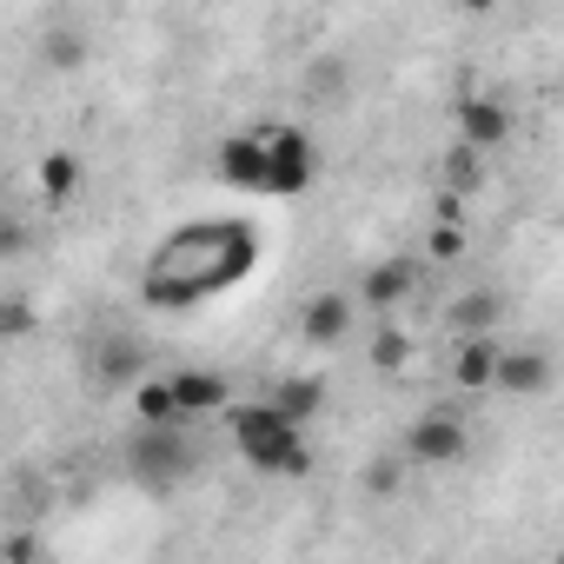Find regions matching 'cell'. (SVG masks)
<instances>
[{"mask_svg": "<svg viewBox=\"0 0 564 564\" xmlns=\"http://www.w3.org/2000/svg\"><path fill=\"white\" fill-rule=\"evenodd\" d=\"M252 265H259V226L252 219H193V226L166 232L153 246V259L140 265V300L186 313L199 300L232 293Z\"/></svg>", "mask_w": 564, "mask_h": 564, "instance_id": "obj_1", "label": "cell"}, {"mask_svg": "<svg viewBox=\"0 0 564 564\" xmlns=\"http://www.w3.org/2000/svg\"><path fill=\"white\" fill-rule=\"evenodd\" d=\"M226 432H232L239 458H246L252 471H265V478H300V471L313 465L306 425H300L286 405H272V399H259V405H226Z\"/></svg>", "mask_w": 564, "mask_h": 564, "instance_id": "obj_2", "label": "cell"}, {"mask_svg": "<svg viewBox=\"0 0 564 564\" xmlns=\"http://www.w3.org/2000/svg\"><path fill=\"white\" fill-rule=\"evenodd\" d=\"M265 147H272V173H265V193L272 199H300L313 180H319V153H313V133L306 127H259Z\"/></svg>", "mask_w": 564, "mask_h": 564, "instance_id": "obj_3", "label": "cell"}, {"mask_svg": "<svg viewBox=\"0 0 564 564\" xmlns=\"http://www.w3.org/2000/svg\"><path fill=\"white\" fill-rule=\"evenodd\" d=\"M465 452H471V432H465V419L445 412V405H425V412L412 419V432H405V458H412V465H458Z\"/></svg>", "mask_w": 564, "mask_h": 564, "instance_id": "obj_4", "label": "cell"}, {"mask_svg": "<svg viewBox=\"0 0 564 564\" xmlns=\"http://www.w3.org/2000/svg\"><path fill=\"white\" fill-rule=\"evenodd\" d=\"M133 471L166 491V485L186 471V438H180V425H140V438H133Z\"/></svg>", "mask_w": 564, "mask_h": 564, "instance_id": "obj_5", "label": "cell"}, {"mask_svg": "<svg viewBox=\"0 0 564 564\" xmlns=\"http://www.w3.org/2000/svg\"><path fill=\"white\" fill-rule=\"evenodd\" d=\"M219 180L226 186H239V193H265V173H272V147H265V133H232V140H219Z\"/></svg>", "mask_w": 564, "mask_h": 564, "instance_id": "obj_6", "label": "cell"}, {"mask_svg": "<svg viewBox=\"0 0 564 564\" xmlns=\"http://www.w3.org/2000/svg\"><path fill=\"white\" fill-rule=\"evenodd\" d=\"M498 359H505L498 333H471V339H458V352H452V386H458L465 399L498 392Z\"/></svg>", "mask_w": 564, "mask_h": 564, "instance_id": "obj_7", "label": "cell"}, {"mask_svg": "<svg viewBox=\"0 0 564 564\" xmlns=\"http://www.w3.org/2000/svg\"><path fill=\"white\" fill-rule=\"evenodd\" d=\"M452 120H458V140H471L478 153H498V147L511 140V107L491 100V94H465Z\"/></svg>", "mask_w": 564, "mask_h": 564, "instance_id": "obj_8", "label": "cell"}, {"mask_svg": "<svg viewBox=\"0 0 564 564\" xmlns=\"http://www.w3.org/2000/svg\"><path fill=\"white\" fill-rule=\"evenodd\" d=\"M551 386H557L551 352L524 346V352H505V359H498V399H544Z\"/></svg>", "mask_w": 564, "mask_h": 564, "instance_id": "obj_9", "label": "cell"}, {"mask_svg": "<svg viewBox=\"0 0 564 564\" xmlns=\"http://www.w3.org/2000/svg\"><path fill=\"white\" fill-rule=\"evenodd\" d=\"M419 293V259H379V265H366V279H359V300L372 306V313H392V306H405Z\"/></svg>", "mask_w": 564, "mask_h": 564, "instance_id": "obj_10", "label": "cell"}, {"mask_svg": "<svg viewBox=\"0 0 564 564\" xmlns=\"http://www.w3.org/2000/svg\"><path fill=\"white\" fill-rule=\"evenodd\" d=\"M352 300H359V293H319V300L300 313V339L319 346V352L346 346V333H352Z\"/></svg>", "mask_w": 564, "mask_h": 564, "instance_id": "obj_11", "label": "cell"}, {"mask_svg": "<svg viewBox=\"0 0 564 564\" xmlns=\"http://www.w3.org/2000/svg\"><path fill=\"white\" fill-rule=\"evenodd\" d=\"M173 392H180V405H186V419H206V412H226L232 405V386L219 379V372H173Z\"/></svg>", "mask_w": 564, "mask_h": 564, "instance_id": "obj_12", "label": "cell"}, {"mask_svg": "<svg viewBox=\"0 0 564 564\" xmlns=\"http://www.w3.org/2000/svg\"><path fill=\"white\" fill-rule=\"evenodd\" d=\"M133 419L140 425H186V405H180V392H173V379H133Z\"/></svg>", "mask_w": 564, "mask_h": 564, "instance_id": "obj_13", "label": "cell"}, {"mask_svg": "<svg viewBox=\"0 0 564 564\" xmlns=\"http://www.w3.org/2000/svg\"><path fill=\"white\" fill-rule=\"evenodd\" d=\"M265 399H272V405H286V412H293V419L306 425V419H313V412L326 405V379H319V372H293V379H279V386H272Z\"/></svg>", "mask_w": 564, "mask_h": 564, "instance_id": "obj_14", "label": "cell"}, {"mask_svg": "<svg viewBox=\"0 0 564 564\" xmlns=\"http://www.w3.org/2000/svg\"><path fill=\"white\" fill-rule=\"evenodd\" d=\"M74 193H80V160L74 153H41V199L67 206Z\"/></svg>", "mask_w": 564, "mask_h": 564, "instance_id": "obj_15", "label": "cell"}, {"mask_svg": "<svg viewBox=\"0 0 564 564\" xmlns=\"http://www.w3.org/2000/svg\"><path fill=\"white\" fill-rule=\"evenodd\" d=\"M498 313H505L498 293H465V300L452 306V333H458V339H471V333H498Z\"/></svg>", "mask_w": 564, "mask_h": 564, "instance_id": "obj_16", "label": "cell"}, {"mask_svg": "<svg viewBox=\"0 0 564 564\" xmlns=\"http://www.w3.org/2000/svg\"><path fill=\"white\" fill-rule=\"evenodd\" d=\"M478 186H485V153L471 140H452V153H445V193H478Z\"/></svg>", "mask_w": 564, "mask_h": 564, "instance_id": "obj_17", "label": "cell"}, {"mask_svg": "<svg viewBox=\"0 0 564 564\" xmlns=\"http://www.w3.org/2000/svg\"><path fill=\"white\" fill-rule=\"evenodd\" d=\"M465 252H471L465 219H438V226H425V259H432V265H458Z\"/></svg>", "mask_w": 564, "mask_h": 564, "instance_id": "obj_18", "label": "cell"}, {"mask_svg": "<svg viewBox=\"0 0 564 564\" xmlns=\"http://www.w3.org/2000/svg\"><path fill=\"white\" fill-rule=\"evenodd\" d=\"M306 94H313V100H346V61H339V54L306 61Z\"/></svg>", "mask_w": 564, "mask_h": 564, "instance_id": "obj_19", "label": "cell"}, {"mask_svg": "<svg viewBox=\"0 0 564 564\" xmlns=\"http://www.w3.org/2000/svg\"><path fill=\"white\" fill-rule=\"evenodd\" d=\"M405 359H412V339H405L399 326H379V333H372V366H379V372H405Z\"/></svg>", "mask_w": 564, "mask_h": 564, "instance_id": "obj_20", "label": "cell"}, {"mask_svg": "<svg viewBox=\"0 0 564 564\" xmlns=\"http://www.w3.org/2000/svg\"><path fill=\"white\" fill-rule=\"evenodd\" d=\"M405 465H412L405 452H399V458H379V465H366V478H359V485H366V498H392V491H399V478H405Z\"/></svg>", "mask_w": 564, "mask_h": 564, "instance_id": "obj_21", "label": "cell"}, {"mask_svg": "<svg viewBox=\"0 0 564 564\" xmlns=\"http://www.w3.org/2000/svg\"><path fill=\"white\" fill-rule=\"evenodd\" d=\"M28 333H34V306L8 300V306H0V339H28Z\"/></svg>", "mask_w": 564, "mask_h": 564, "instance_id": "obj_22", "label": "cell"}, {"mask_svg": "<svg viewBox=\"0 0 564 564\" xmlns=\"http://www.w3.org/2000/svg\"><path fill=\"white\" fill-rule=\"evenodd\" d=\"M127 372H140V352H133V346H107V352H100V379L113 386V379H127Z\"/></svg>", "mask_w": 564, "mask_h": 564, "instance_id": "obj_23", "label": "cell"}, {"mask_svg": "<svg viewBox=\"0 0 564 564\" xmlns=\"http://www.w3.org/2000/svg\"><path fill=\"white\" fill-rule=\"evenodd\" d=\"M80 61H87V47H80L74 34H54V41H47V67H61V74H67V67H80Z\"/></svg>", "mask_w": 564, "mask_h": 564, "instance_id": "obj_24", "label": "cell"}, {"mask_svg": "<svg viewBox=\"0 0 564 564\" xmlns=\"http://www.w3.org/2000/svg\"><path fill=\"white\" fill-rule=\"evenodd\" d=\"M34 557H41V544H34L28 531H14L8 544H0V564H34Z\"/></svg>", "mask_w": 564, "mask_h": 564, "instance_id": "obj_25", "label": "cell"}, {"mask_svg": "<svg viewBox=\"0 0 564 564\" xmlns=\"http://www.w3.org/2000/svg\"><path fill=\"white\" fill-rule=\"evenodd\" d=\"M21 239H28V226H21V219H8V226H0V252H8V259L21 252Z\"/></svg>", "mask_w": 564, "mask_h": 564, "instance_id": "obj_26", "label": "cell"}, {"mask_svg": "<svg viewBox=\"0 0 564 564\" xmlns=\"http://www.w3.org/2000/svg\"><path fill=\"white\" fill-rule=\"evenodd\" d=\"M465 14H498V0H458Z\"/></svg>", "mask_w": 564, "mask_h": 564, "instance_id": "obj_27", "label": "cell"}]
</instances>
